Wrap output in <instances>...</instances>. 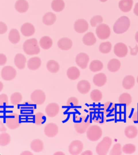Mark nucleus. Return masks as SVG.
Here are the masks:
<instances>
[{
	"instance_id": "4be33fe9",
	"label": "nucleus",
	"mask_w": 138,
	"mask_h": 155,
	"mask_svg": "<svg viewBox=\"0 0 138 155\" xmlns=\"http://www.w3.org/2000/svg\"><path fill=\"white\" fill-rule=\"evenodd\" d=\"M15 8L19 13H24L29 9V4L26 0H17L15 3Z\"/></svg>"
},
{
	"instance_id": "20e7f679",
	"label": "nucleus",
	"mask_w": 138,
	"mask_h": 155,
	"mask_svg": "<svg viewBox=\"0 0 138 155\" xmlns=\"http://www.w3.org/2000/svg\"><path fill=\"white\" fill-rule=\"evenodd\" d=\"M103 131L99 126L92 125L88 128L86 131V136L89 140L95 142L99 140L102 137Z\"/></svg>"
},
{
	"instance_id": "a19ab883",
	"label": "nucleus",
	"mask_w": 138,
	"mask_h": 155,
	"mask_svg": "<svg viewBox=\"0 0 138 155\" xmlns=\"http://www.w3.org/2000/svg\"><path fill=\"white\" fill-rule=\"evenodd\" d=\"M122 151L126 154H132L136 152V145L133 144H126L122 148Z\"/></svg>"
},
{
	"instance_id": "13d9d810",
	"label": "nucleus",
	"mask_w": 138,
	"mask_h": 155,
	"mask_svg": "<svg viewBox=\"0 0 138 155\" xmlns=\"http://www.w3.org/2000/svg\"><path fill=\"white\" fill-rule=\"evenodd\" d=\"M54 155H65V153L62 151H59V152H56V153H55Z\"/></svg>"
},
{
	"instance_id": "f257e3e1",
	"label": "nucleus",
	"mask_w": 138,
	"mask_h": 155,
	"mask_svg": "<svg viewBox=\"0 0 138 155\" xmlns=\"http://www.w3.org/2000/svg\"><path fill=\"white\" fill-rule=\"evenodd\" d=\"M24 52L28 55L32 56L38 54L40 52V48L36 39L32 38L28 39L23 45Z\"/></svg>"
},
{
	"instance_id": "5fc2aeb1",
	"label": "nucleus",
	"mask_w": 138,
	"mask_h": 155,
	"mask_svg": "<svg viewBox=\"0 0 138 155\" xmlns=\"http://www.w3.org/2000/svg\"><path fill=\"white\" fill-rule=\"evenodd\" d=\"M134 14L136 15V16H138V3H136L135 5V7L134 8Z\"/></svg>"
},
{
	"instance_id": "09e8293b",
	"label": "nucleus",
	"mask_w": 138,
	"mask_h": 155,
	"mask_svg": "<svg viewBox=\"0 0 138 155\" xmlns=\"http://www.w3.org/2000/svg\"><path fill=\"white\" fill-rule=\"evenodd\" d=\"M8 30V27L5 23L0 22V35L6 33Z\"/></svg>"
},
{
	"instance_id": "6e6d98bb",
	"label": "nucleus",
	"mask_w": 138,
	"mask_h": 155,
	"mask_svg": "<svg viewBox=\"0 0 138 155\" xmlns=\"http://www.w3.org/2000/svg\"><path fill=\"white\" fill-rule=\"evenodd\" d=\"M93 153H92L91 151L90 150H86L84 151V153H82V155H92Z\"/></svg>"
},
{
	"instance_id": "423d86ee",
	"label": "nucleus",
	"mask_w": 138,
	"mask_h": 155,
	"mask_svg": "<svg viewBox=\"0 0 138 155\" xmlns=\"http://www.w3.org/2000/svg\"><path fill=\"white\" fill-rule=\"evenodd\" d=\"M8 128L14 130L20 126L19 115L16 113H12L8 115L5 120Z\"/></svg>"
},
{
	"instance_id": "c756f323",
	"label": "nucleus",
	"mask_w": 138,
	"mask_h": 155,
	"mask_svg": "<svg viewBox=\"0 0 138 155\" xmlns=\"http://www.w3.org/2000/svg\"><path fill=\"white\" fill-rule=\"evenodd\" d=\"M135 85V79L132 75H127L123 80V86L126 90H130Z\"/></svg>"
},
{
	"instance_id": "4c0bfd02",
	"label": "nucleus",
	"mask_w": 138,
	"mask_h": 155,
	"mask_svg": "<svg viewBox=\"0 0 138 155\" xmlns=\"http://www.w3.org/2000/svg\"><path fill=\"white\" fill-rule=\"evenodd\" d=\"M90 97L93 101L95 102H99L102 101L103 94L99 90H94L91 93Z\"/></svg>"
},
{
	"instance_id": "79ce46f5",
	"label": "nucleus",
	"mask_w": 138,
	"mask_h": 155,
	"mask_svg": "<svg viewBox=\"0 0 138 155\" xmlns=\"http://www.w3.org/2000/svg\"><path fill=\"white\" fill-rule=\"evenodd\" d=\"M45 117L43 113L41 112H38L36 114H35V124H36L38 126L42 125L45 122Z\"/></svg>"
},
{
	"instance_id": "a878e982",
	"label": "nucleus",
	"mask_w": 138,
	"mask_h": 155,
	"mask_svg": "<svg viewBox=\"0 0 138 155\" xmlns=\"http://www.w3.org/2000/svg\"><path fill=\"white\" fill-rule=\"evenodd\" d=\"M30 148L35 153H40L44 149V143L39 139H35L32 140L30 144Z\"/></svg>"
},
{
	"instance_id": "4468645a",
	"label": "nucleus",
	"mask_w": 138,
	"mask_h": 155,
	"mask_svg": "<svg viewBox=\"0 0 138 155\" xmlns=\"http://www.w3.org/2000/svg\"><path fill=\"white\" fill-rule=\"evenodd\" d=\"M74 29L78 33L82 34L86 31L89 29V24L85 19H77L75 22Z\"/></svg>"
},
{
	"instance_id": "c85d7f7f",
	"label": "nucleus",
	"mask_w": 138,
	"mask_h": 155,
	"mask_svg": "<svg viewBox=\"0 0 138 155\" xmlns=\"http://www.w3.org/2000/svg\"><path fill=\"white\" fill-rule=\"evenodd\" d=\"M56 21V15L52 12H49L44 15L43 23L46 25H53Z\"/></svg>"
},
{
	"instance_id": "7c9ffc66",
	"label": "nucleus",
	"mask_w": 138,
	"mask_h": 155,
	"mask_svg": "<svg viewBox=\"0 0 138 155\" xmlns=\"http://www.w3.org/2000/svg\"><path fill=\"white\" fill-rule=\"evenodd\" d=\"M39 43L43 49L48 50L52 46L53 41L50 37L43 36L40 39Z\"/></svg>"
},
{
	"instance_id": "603ef678",
	"label": "nucleus",
	"mask_w": 138,
	"mask_h": 155,
	"mask_svg": "<svg viewBox=\"0 0 138 155\" xmlns=\"http://www.w3.org/2000/svg\"><path fill=\"white\" fill-rule=\"evenodd\" d=\"M132 120L136 124H138V111H136L134 113L132 116Z\"/></svg>"
},
{
	"instance_id": "39448f33",
	"label": "nucleus",
	"mask_w": 138,
	"mask_h": 155,
	"mask_svg": "<svg viewBox=\"0 0 138 155\" xmlns=\"http://www.w3.org/2000/svg\"><path fill=\"white\" fill-rule=\"evenodd\" d=\"M112 143V140L109 137L106 136L98 144L96 147V153L99 155H106L109 150Z\"/></svg>"
},
{
	"instance_id": "f3484780",
	"label": "nucleus",
	"mask_w": 138,
	"mask_h": 155,
	"mask_svg": "<svg viewBox=\"0 0 138 155\" xmlns=\"http://www.w3.org/2000/svg\"><path fill=\"white\" fill-rule=\"evenodd\" d=\"M77 90L82 94L88 93L91 90V84L87 80H82L78 83Z\"/></svg>"
},
{
	"instance_id": "cd10ccee",
	"label": "nucleus",
	"mask_w": 138,
	"mask_h": 155,
	"mask_svg": "<svg viewBox=\"0 0 138 155\" xmlns=\"http://www.w3.org/2000/svg\"><path fill=\"white\" fill-rule=\"evenodd\" d=\"M125 135L130 139L136 138L138 135V129L134 126H129L126 127L124 131Z\"/></svg>"
},
{
	"instance_id": "8fccbe9b",
	"label": "nucleus",
	"mask_w": 138,
	"mask_h": 155,
	"mask_svg": "<svg viewBox=\"0 0 138 155\" xmlns=\"http://www.w3.org/2000/svg\"><path fill=\"white\" fill-rule=\"evenodd\" d=\"M7 61V58L5 54L0 53V66L5 65Z\"/></svg>"
},
{
	"instance_id": "ea45409f",
	"label": "nucleus",
	"mask_w": 138,
	"mask_h": 155,
	"mask_svg": "<svg viewBox=\"0 0 138 155\" xmlns=\"http://www.w3.org/2000/svg\"><path fill=\"white\" fill-rule=\"evenodd\" d=\"M22 100V95L19 92H15L10 97V101L13 105H17L21 103Z\"/></svg>"
},
{
	"instance_id": "dca6fc26",
	"label": "nucleus",
	"mask_w": 138,
	"mask_h": 155,
	"mask_svg": "<svg viewBox=\"0 0 138 155\" xmlns=\"http://www.w3.org/2000/svg\"><path fill=\"white\" fill-rule=\"evenodd\" d=\"M21 31L24 36H32L35 32V29L32 24L30 23H25L22 25Z\"/></svg>"
},
{
	"instance_id": "bb28decb",
	"label": "nucleus",
	"mask_w": 138,
	"mask_h": 155,
	"mask_svg": "<svg viewBox=\"0 0 138 155\" xmlns=\"http://www.w3.org/2000/svg\"><path fill=\"white\" fill-rule=\"evenodd\" d=\"M121 67L120 61L116 59H112L107 64V69L111 72H116Z\"/></svg>"
},
{
	"instance_id": "c9c22d12",
	"label": "nucleus",
	"mask_w": 138,
	"mask_h": 155,
	"mask_svg": "<svg viewBox=\"0 0 138 155\" xmlns=\"http://www.w3.org/2000/svg\"><path fill=\"white\" fill-rule=\"evenodd\" d=\"M119 102L120 104H126L127 106H129L132 102L131 95L127 93H123L119 97Z\"/></svg>"
},
{
	"instance_id": "a18cd8bd",
	"label": "nucleus",
	"mask_w": 138,
	"mask_h": 155,
	"mask_svg": "<svg viewBox=\"0 0 138 155\" xmlns=\"http://www.w3.org/2000/svg\"><path fill=\"white\" fill-rule=\"evenodd\" d=\"M109 154L110 155H121L122 154L121 144L120 143L115 144L113 145V148L112 149Z\"/></svg>"
},
{
	"instance_id": "9d476101",
	"label": "nucleus",
	"mask_w": 138,
	"mask_h": 155,
	"mask_svg": "<svg viewBox=\"0 0 138 155\" xmlns=\"http://www.w3.org/2000/svg\"><path fill=\"white\" fill-rule=\"evenodd\" d=\"M84 145L82 141L75 140L72 141L69 147V151L72 155H77L82 153Z\"/></svg>"
},
{
	"instance_id": "a211bd4d",
	"label": "nucleus",
	"mask_w": 138,
	"mask_h": 155,
	"mask_svg": "<svg viewBox=\"0 0 138 155\" xmlns=\"http://www.w3.org/2000/svg\"><path fill=\"white\" fill-rule=\"evenodd\" d=\"M41 64L42 61L41 59L37 57H35L29 59L27 63V66L29 70L35 71L38 70L39 68H40V66H41Z\"/></svg>"
},
{
	"instance_id": "1a4fd4ad",
	"label": "nucleus",
	"mask_w": 138,
	"mask_h": 155,
	"mask_svg": "<svg viewBox=\"0 0 138 155\" xmlns=\"http://www.w3.org/2000/svg\"><path fill=\"white\" fill-rule=\"evenodd\" d=\"M32 102L34 104L42 105L46 99V96L44 92L41 90H37L32 92L30 96Z\"/></svg>"
},
{
	"instance_id": "de8ad7c7",
	"label": "nucleus",
	"mask_w": 138,
	"mask_h": 155,
	"mask_svg": "<svg viewBox=\"0 0 138 155\" xmlns=\"http://www.w3.org/2000/svg\"><path fill=\"white\" fill-rule=\"evenodd\" d=\"M105 112L106 114L112 113L114 110V104L111 102H107L105 105Z\"/></svg>"
},
{
	"instance_id": "aec40b11",
	"label": "nucleus",
	"mask_w": 138,
	"mask_h": 155,
	"mask_svg": "<svg viewBox=\"0 0 138 155\" xmlns=\"http://www.w3.org/2000/svg\"><path fill=\"white\" fill-rule=\"evenodd\" d=\"M27 59L21 53H18L14 58V63L15 66L19 70H23L25 67Z\"/></svg>"
},
{
	"instance_id": "7ed1b4c3",
	"label": "nucleus",
	"mask_w": 138,
	"mask_h": 155,
	"mask_svg": "<svg viewBox=\"0 0 138 155\" xmlns=\"http://www.w3.org/2000/svg\"><path fill=\"white\" fill-rule=\"evenodd\" d=\"M130 27V21L129 17L122 16L116 20L113 26V31L116 34H124Z\"/></svg>"
},
{
	"instance_id": "f03ea898",
	"label": "nucleus",
	"mask_w": 138,
	"mask_h": 155,
	"mask_svg": "<svg viewBox=\"0 0 138 155\" xmlns=\"http://www.w3.org/2000/svg\"><path fill=\"white\" fill-rule=\"evenodd\" d=\"M90 124V121L88 117L81 115L76 117L74 126L77 133L82 134L87 131Z\"/></svg>"
},
{
	"instance_id": "72a5a7b5",
	"label": "nucleus",
	"mask_w": 138,
	"mask_h": 155,
	"mask_svg": "<svg viewBox=\"0 0 138 155\" xmlns=\"http://www.w3.org/2000/svg\"><path fill=\"white\" fill-rule=\"evenodd\" d=\"M46 68L50 72L52 73H56L58 72L59 70L60 66L58 62H57L56 61L50 60V61H49L46 64Z\"/></svg>"
},
{
	"instance_id": "393cba45",
	"label": "nucleus",
	"mask_w": 138,
	"mask_h": 155,
	"mask_svg": "<svg viewBox=\"0 0 138 155\" xmlns=\"http://www.w3.org/2000/svg\"><path fill=\"white\" fill-rule=\"evenodd\" d=\"M133 4V0H121L119 3V7L123 12H129L131 11Z\"/></svg>"
},
{
	"instance_id": "49530a36",
	"label": "nucleus",
	"mask_w": 138,
	"mask_h": 155,
	"mask_svg": "<svg viewBox=\"0 0 138 155\" xmlns=\"http://www.w3.org/2000/svg\"><path fill=\"white\" fill-rule=\"evenodd\" d=\"M9 104L8 97L5 94L0 95V107H5L7 106Z\"/></svg>"
},
{
	"instance_id": "f704fd0d",
	"label": "nucleus",
	"mask_w": 138,
	"mask_h": 155,
	"mask_svg": "<svg viewBox=\"0 0 138 155\" xmlns=\"http://www.w3.org/2000/svg\"><path fill=\"white\" fill-rule=\"evenodd\" d=\"M103 68V64L98 60L93 61L90 63L89 68L93 72H97L102 70Z\"/></svg>"
},
{
	"instance_id": "58836bf2",
	"label": "nucleus",
	"mask_w": 138,
	"mask_h": 155,
	"mask_svg": "<svg viewBox=\"0 0 138 155\" xmlns=\"http://www.w3.org/2000/svg\"><path fill=\"white\" fill-rule=\"evenodd\" d=\"M112 44L109 41L103 42L100 44L99 48V51L102 53H109L111 50Z\"/></svg>"
},
{
	"instance_id": "9b49d317",
	"label": "nucleus",
	"mask_w": 138,
	"mask_h": 155,
	"mask_svg": "<svg viewBox=\"0 0 138 155\" xmlns=\"http://www.w3.org/2000/svg\"><path fill=\"white\" fill-rule=\"evenodd\" d=\"M89 61V56L86 53L82 52L78 54L76 58V63L82 69H85L87 68Z\"/></svg>"
},
{
	"instance_id": "3c124183",
	"label": "nucleus",
	"mask_w": 138,
	"mask_h": 155,
	"mask_svg": "<svg viewBox=\"0 0 138 155\" xmlns=\"http://www.w3.org/2000/svg\"><path fill=\"white\" fill-rule=\"evenodd\" d=\"M131 48V55L136 56V54L138 52V45H136V48Z\"/></svg>"
},
{
	"instance_id": "864d4df0",
	"label": "nucleus",
	"mask_w": 138,
	"mask_h": 155,
	"mask_svg": "<svg viewBox=\"0 0 138 155\" xmlns=\"http://www.w3.org/2000/svg\"><path fill=\"white\" fill-rule=\"evenodd\" d=\"M7 131V128L4 125V124L3 123L2 121L0 119V131L1 132H5Z\"/></svg>"
},
{
	"instance_id": "ddd939ff",
	"label": "nucleus",
	"mask_w": 138,
	"mask_h": 155,
	"mask_svg": "<svg viewBox=\"0 0 138 155\" xmlns=\"http://www.w3.org/2000/svg\"><path fill=\"white\" fill-rule=\"evenodd\" d=\"M114 52L115 54L119 58L125 57L128 53L127 46L123 43L116 44L114 45Z\"/></svg>"
},
{
	"instance_id": "e433bc0d",
	"label": "nucleus",
	"mask_w": 138,
	"mask_h": 155,
	"mask_svg": "<svg viewBox=\"0 0 138 155\" xmlns=\"http://www.w3.org/2000/svg\"><path fill=\"white\" fill-rule=\"evenodd\" d=\"M11 141V137L9 134L6 133L0 134V146L5 147L8 145Z\"/></svg>"
},
{
	"instance_id": "0eeeda50",
	"label": "nucleus",
	"mask_w": 138,
	"mask_h": 155,
	"mask_svg": "<svg viewBox=\"0 0 138 155\" xmlns=\"http://www.w3.org/2000/svg\"><path fill=\"white\" fill-rule=\"evenodd\" d=\"M96 34L99 38L104 40L109 38L111 35V29L105 24H100L96 28Z\"/></svg>"
},
{
	"instance_id": "6ab92c4d",
	"label": "nucleus",
	"mask_w": 138,
	"mask_h": 155,
	"mask_svg": "<svg viewBox=\"0 0 138 155\" xmlns=\"http://www.w3.org/2000/svg\"><path fill=\"white\" fill-rule=\"evenodd\" d=\"M72 41L70 39L66 37L60 39L57 43L58 48L61 50L65 51L71 49L72 46Z\"/></svg>"
},
{
	"instance_id": "6e6552de",
	"label": "nucleus",
	"mask_w": 138,
	"mask_h": 155,
	"mask_svg": "<svg viewBox=\"0 0 138 155\" xmlns=\"http://www.w3.org/2000/svg\"><path fill=\"white\" fill-rule=\"evenodd\" d=\"M17 72L14 68L10 66H6L1 71V77L5 81L12 80L16 77Z\"/></svg>"
},
{
	"instance_id": "412c9836",
	"label": "nucleus",
	"mask_w": 138,
	"mask_h": 155,
	"mask_svg": "<svg viewBox=\"0 0 138 155\" xmlns=\"http://www.w3.org/2000/svg\"><path fill=\"white\" fill-rule=\"evenodd\" d=\"M93 82L96 86L102 87L106 83V75L103 73L97 74L93 77Z\"/></svg>"
},
{
	"instance_id": "4d7b16f0",
	"label": "nucleus",
	"mask_w": 138,
	"mask_h": 155,
	"mask_svg": "<svg viewBox=\"0 0 138 155\" xmlns=\"http://www.w3.org/2000/svg\"><path fill=\"white\" fill-rule=\"evenodd\" d=\"M21 155H33V153H31V152H30V151H23V153H21Z\"/></svg>"
},
{
	"instance_id": "2f4dec72",
	"label": "nucleus",
	"mask_w": 138,
	"mask_h": 155,
	"mask_svg": "<svg viewBox=\"0 0 138 155\" xmlns=\"http://www.w3.org/2000/svg\"><path fill=\"white\" fill-rule=\"evenodd\" d=\"M8 39L9 41L14 44H16L19 42L20 41V35L17 29H12L10 31Z\"/></svg>"
},
{
	"instance_id": "f8f14e48",
	"label": "nucleus",
	"mask_w": 138,
	"mask_h": 155,
	"mask_svg": "<svg viewBox=\"0 0 138 155\" xmlns=\"http://www.w3.org/2000/svg\"><path fill=\"white\" fill-rule=\"evenodd\" d=\"M44 132L48 137H53L56 136L58 133V127L56 124L50 123L47 124L44 127Z\"/></svg>"
},
{
	"instance_id": "2eb2a0df",
	"label": "nucleus",
	"mask_w": 138,
	"mask_h": 155,
	"mask_svg": "<svg viewBox=\"0 0 138 155\" xmlns=\"http://www.w3.org/2000/svg\"><path fill=\"white\" fill-rule=\"evenodd\" d=\"M59 106L56 103H51L47 105L45 108V113L47 116L50 117H54L59 112Z\"/></svg>"
},
{
	"instance_id": "e2e57ef3",
	"label": "nucleus",
	"mask_w": 138,
	"mask_h": 155,
	"mask_svg": "<svg viewBox=\"0 0 138 155\" xmlns=\"http://www.w3.org/2000/svg\"><path fill=\"white\" fill-rule=\"evenodd\" d=\"M136 81H137V82H138V77H137V79H136Z\"/></svg>"
},
{
	"instance_id": "37998d69",
	"label": "nucleus",
	"mask_w": 138,
	"mask_h": 155,
	"mask_svg": "<svg viewBox=\"0 0 138 155\" xmlns=\"http://www.w3.org/2000/svg\"><path fill=\"white\" fill-rule=\"evenodd\" d=\"M79 101L77 97H71L67 101L66 106L70 108H75L78 106Z\"/></svg>"
},
{
	"instance_id": "473e14b6",
	"label": "nucleus",
	"mask_w": 138,
	"mask_h": 155,
	"mask_svg": "<svg viewBox=\"0 0 138 155\" xmlns=\"http://www.w3.org/2000/svg\"><path fill=\"white\" fill-rule=\"evenodd\" d=\"M51 8L55 12H61L65 8V3L63 0H53L51 3Z\"/></svg>"
},
{
	"instance_id": "5701e85b",
	"label": "nucleus",
	"mask_w": 138,
	"mask_h": 155,
	"mask_svg": "<svg viewBox=\"0 0 138 155\" xmlns=\"http://www.w3.org/2000/svg\"><path fill=\"white\" fill-rule=\"evenodd\" d=\"M97 41L95 35L91 32H87L82 38V42L87 46H92Z\"/></svg>"
},
{
	"instance_id": "c03bdc74",
	"label": "nucleus",
	"mask_w": 138,
	"mask_h": 155,
	"mask_svg": "<svg viewBox=\"0 0 138 155\" xmlns=\"http://www.w3.org/2000/svg\"><path fill=\"white\" fill-rule=\"evenodd\" d=\"M103 21V17L100 15H96L92 17L90 20V24L92 27H96L98 26V25L102 24Z\"/></svg>"
},
{
	"instance_id": "680f3d73",
	"label": "nucleus",
	"mask_w": 138,
	"mask_h": 155,
	"mask_svg": "<svg viewBox=\"0 0 138 155\" xmlns=\"http://www.w3.org/2000/svg\"><path fill=\"white\" fill-rule=\"evenodd\" d=\"M100 1H101L102 2H106L107 1V0H99Z\"/></svg>"
},
{
	"instance_id": "b1692460",
	"label": "nucleus",
	"mask_w": 138,
	"mask_h": 155,
	"mask_svg": "<svg viewBox=\"0 0 138 155\" xmlns=\"http://www.w3.org/2000/svg\"><path fill=\"white\" fill-rule=\"evenodd\" d=\"M66 75L70 80H77L80 77V71L75 66H72L68 69Z\"/></svg>"
},
{
	"instance_id": "bf43d9fd",
	"label": "nucleus",
	"mask_w": 138,
	"mask_h": 155,
	"mask_svg": "<svg viewBox=\"0 0 138 155\" xmlns=\"http://www.w3.org/2000/svg\"><path fill=\"white\" fill-rule=\"evenodd\" d=\"M3 88V84L2 82L0 81V92L2 91Z\"/></svg>"
},
{
	"instance_id": "052dcab7",
	"label": "nucleus",
	"mask_w": 138,
	"mask_h": 155,
	"mask_svg": "<svg viewBox=\"0 0 138 155\" xmlns=\"http://www.w3.org/2000/svg\"><path fill=\"white\" fill-rule=\"evenodd\" d=\"M135 39H136V41L138 43V31L136 32V33Z\"/></svg>"
}]
</instances>
